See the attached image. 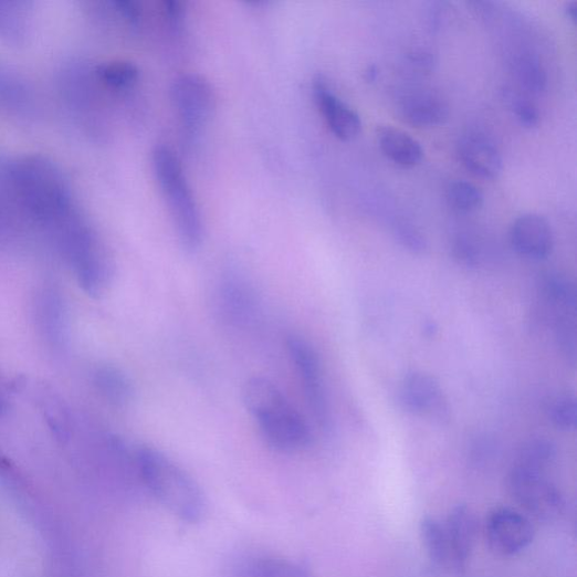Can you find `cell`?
<instances>
[{"label":"cell","instance_id":"5bb4252c","mask_svg":"<svg viewBox=\"0 0 577 577\" xmlns=\"http://www.w3.org/2000/svg\"><path fill=\"white\" fill-rule=\"evenodd\" d=\"M218 303L223 317L234 325H245L256 313V297L248 281L230 276L222 281Z\"/></svg>","mask_w":577,"mask_h":577},{"label":"cell","instance_id":"836d02e7","mask_svg":"<svg viewBox=\"0 0 577 577\" xmlns=\"http://www.w3.org/2000/svg\"><path fill=\"white\" fill-rule=\"evenodd\" d=\"M438 332V326L434 322L428 321L424 323V334L428 337H434Z\"/></svg>","mask_w":577,"mask_h":577},{"label":"cell","instance_id":"7a4b0ae2","mask_svg":"<svg viewBox=\"0 0 577 577\" xmlns=\"http://www.w3.org/2000/svg\"><path fill=\"white\" fill-rule=\"evenodd\" d=\"M139 475L149 493L180 521L195 525L206 514V499L197 482L162 452L143 447L137 451Z\"/></svg>","mask_w":577,"mask_h":577},{"label":"cell","instance_id":"8992f818","mask_svg":"<svg viewBox=\"0 0 577 577\" xmlns=\"http://www.w3.org/2000/svg\"><path fill=\"white\" fill-rule=\"evenodd\" d=\"M286 349L302 380L316 422L323 430H329L332 416L318 355L313 346L298 335L287 337Z\"/></svg>","mask_w":577,"mask_h":577},{"label":"cell","instance_id":"f1b7e54d","mask_svg":"<svg viewBox=\"0 0 577 577\" xmlns=\"http://www.w3.org/2000/svg\"><path fill=\"white\" fill-rule=\"evenodd\" d=\"M451 251L454 260L461 265L476 267L480 264L481 254L479 248L468 237H458L452 242Z\"/></svg>","mask_w":577,"mask_h":577},{"label":"cell","instance_id":"83f0119b","mask_svg":"<svg viewBox=\"0 0 577 577\" xmlns=\"http://www.w3.org/2000/svg\"><path fill=\"white\" fill-rule=\"evenodd\" d=\"M394 234L400 245L415 254H423L428 249L426 238L409 222H398L394 228Z\"/></svg>","mask_w":577,"mask_h":577},{"label":"cell","instance_id":"7402d4cb","mask_svg":"<svg viewBox=\"0 0 577 577\" xmlns=\"http://www.w3.org/2000/svg\"><path fill=\"white\" fill-rule=\"evenodd\" d=\"M555 457L556 445L550 440L534 438L524 444L514 465L545 472Z\"/></svg>","mask_w":577,"mask_h":577},{"label":"cell","instance_id":"277c9868","mask_svg":"<svg viewBox=\"0 0 577 577\" xmlns=\"http://www.w3.org/2000/svg\"><path fill=\"white\" fill-rule=\"evenodd\" d=\"M11 172L22 201L36 218L57 223L71 214L69 189L51 162L31 157Z\"/></svg>","mask_w":577,"mask_h":577},{"label":"cell","instance_id":"4316f807","mask_svg":"<svg viewBox=\"0 0 577 577\" xmlns=\"http://www.w3.org/2000/svg\"><path fill=\"white\" fill-rule=\"evenodd\" d=\"M556 342L562 355L571 365L576 364V327L570 316H560L556 321Z\"/></svg>","mask_w":577,"mask_h":577},{"label":"cell","instance_id":"9c48e42d","mask_svg":"<svg viewBox=\"0 0 577 577\" xmlns=\"http://www.w3.org/2000/svg\"><path fill=\"white\" fill-rule=\"evenodd\" d=\"M528 518L511 508L494 510L487 517L485 534L490 548L501 556H513L534 541Z\"/></svg>","mask_w":577,"mask_h":577},{"label":"cell","instance_id":"cb8c5ba5","mask_svg":"<svg viewBox=\"0 0 577 577\" xmlns=\"http://www.w3.org/2000/svg\"><path fill=\"white\" fill-rule=\"evenodd\" d=\"M547 416L552 424L558 430H574L577 423L576 398L569 394L553 397L548 402Z\"/></svg>","mask_w":577,"mask_h":577},{"label":"cell","instance_id":"30bf717a","mask_svg":"<svg viewBox=\"0 0 577 577\" xmlns=\"http://www.w3.org/2000/svg\"><path fill=\"white\" fill-rule=\"evenodd\" d=\"M313 93L329 130L336 138L352 141L360 135L363 123L359 114L335 94L323 76L315 78Z\"/></svg>","mask_w":577,"mask_h":577},{"label":"cell","instance_id":"52a82bcc","mask_svg":"<svg viewBox=\"0 0 577 577\" xmlns=\"http://www.w3.org/2000/svg\"><path fill=\"white\" fill-rule=\"evenodd\" d=\"M507 486L513 500L536 517L550 521L562 512L563 496L545 472L514 465Z\"/></svg>","mask_w":577,"mask_h":577},{"label":"cell","instance_id":"f546056e","mask_svg":"<svg viewBox=\"0 0 577 577\" xmlns=\"http://www.w3.org/2000/svg\"><path fill=\"white\" fill-rule=\"evenodd\" d=\"M164 17L170 29L179 32L185 25V10L179 2H165Z\"/></svg>","mask_w":577,"mask_h":577},{"label":"cell","instance_id":"ac0fdd59","mask_svg":"<svg viewBox=\"0 0 577 577\" xmlns=\"http://www.w3.org/2000/svg\"><path fill=\"white\" fill-rule=\"evenodd\" d=\"M539 288L543 297L563 312L574 313L576 310V287L565 275L547 272L542 275Z\"/></svg>","mask_w":577,"mask_h":577},{"label":"cell","instance_id":"d4e9b609","mask_svg":"<svg viewBox=\"0 0 577 577\" xmlns=\"http://www.w3.org/2000/svg\"><path fill=\"white\" fill-rule=\"evenodd\" d=\"M97 74L103 83L118 91L132 88L139 80L137 66L127 62L103 65L98 69Z\"/></svg>","mask_w":577,"mask_h":577},{"label":"cell","instance_id":"8fae6325","mask_svg":"<svg viewBox=\"0 0 577 577\" xmlns=\"http://www.w3.org/2000/svg\"><path fill=\"white\" fill-rule=\"evenodd\" d=\"M510 241L518 254L531 260H546L554 250V234L549 222L535 213L521 216L513 222Z\"/></svg>","mask_w":577,"mask_h":577},{"label":"cell","instance_id":"603a6c76","mask_svg":"<svg viewBox=\"0 0 577 577\" xmlns=\"http://www.w3.org/2000/svg\"><path fill=\"white\" fill-rule=\"evenodd\" d=\"M449 207L459 214H471L484 204V195L480 188L468 181L452 182L447 191Z\"/></svg>","mask_w":577,"mask_h":577},{"label":"cell","instance_id":"d6986e66","mask_svg":"<svg viewBox=\"0 0 577 577\" xmlns=\"http://www.w3.org/2000/svg\"><path fill=\"white\" fill-rule=\"evenodd\" d=\"M512 70L518 83L534 94H541L547 87V74L539 57L522 51L513 55Z\"/></svg>","mask_w":577,"mask_h":577},{"label":"cell","instance_id":"e0dca14e","mask_svg":"<svg viewBox=\"0 0 577 577\" xmlns=\"http://www.w3.org/2000/svg\"><path fill=\"white\" fill-rule=\"evenodd\" d=\"M381 151L395 164L413 167L421 162L424 151L421 144L409 134L391 127L378 130Z\"/></svg>","mask_w":577,"mask_h":577},{"label":"cell","instance_id":"2e32d148","mask_svg":"<svg viewBox=\"0 0 577 577\" xmlns=\"http://www.w3.org/2000/svg\"><path fill=\"white\" fill-rule=\"evenodd\" d=\"M228 577H311L300 565L270 555H249L229 567Z\"/></svg>","mask_w":577,"mask_h":577},{"label":"cell","instance_id":"5b68a950","mask_svg":"<svg viewBox=\"0 0 577 577\" xmlns=\"http://www.w3.org/2000/svg\"><path fill=\"white\" fill-rule=\"evenodd\" d=\"M172 106L177 109L185 137L196 141L212 118L216 95L211 84L200 75H183L170 88Z\"/></svg>","mask_w":577,"mask_h":577},{"label":"cell","instance_id":"484cf974","mask_svg":"<svg viewBox=\"0 0 577 577\" xmlns=\"http://www.w3.org/2000/svg\"><path fill=\"white\" fill-rule=\"evenodd\" d=\"M507 105L514 117L526 128H535L539 124V111L537 106L525 95L507 91L505 94Z\"/></svg>","mask_w":577,"mask_h":577},{"label":"cell","instance_id":"44dd1931","mask_svg":"<svg viewBox=\"0 0 577 577\" xmlns=\"http://www.w3.org/2000/svg\"><path fill=\"white\" fill-rule=\"evenodd\" d=\"M420 532L424 548L431 560L440 566L452 565L444 525L433 517H426L421 523Z\"/></svg>","mask_w":577,"mask_h":577},{"label":"cell","instance_id":"e575fe53","mask_svg":"<svg viewBox=\"0 0 577 577\" xmlns=\"http://www.w3.org/2000/svg\"><path fill=\"white\" fill-rule=\"evenodd\" d=\"M378 73H379V71H378L377 66H375V65L369 66L365 74L366 81L369 83L375 82L378 77Z\"/></svg>","mask_w":577,"mask_h":577},{"label":"cell","instance_id":"7c38bea8","mask_svg":"<svg viewBox=\"0 0 577 577\" xmlns=\"http://www.w3.org/2000/svg\"><path fill=\"white\" fill-rule=\"evenodd\" d=\"M461 162L474 176L494 180L503 169V158L495 143L480 133H469L461 137L457 145Z\"/></svg>","mask_w":577,"mask_h":577},{"label":"cell","instance_id":"ba28073f","mask_svg":"<svg viewBox=\"0 0 577 577\" xmlns=\"http://www.w3.org/2000/svg\"><path fill=\"white\" fill-rule=\"evenodd\" d=\"M399 400L407 411L444 426L450 421L451 409L439 381L423 371H412L403 377L399 387Z\"/></svg>","mask_w":577,"mask_h":577},{"label":"cell","instance_id":"4fadbf2b","mask_svg":"<svg viewBox=\"0 0 577 577\" xmlns=\"http://www.w3.org/2000/svg\"><path fill=\"white\" fill-rule=\"evenodd\" d=\"M451 552L452 565L463 567L475 546L478 535V518L466 505L454 507L444 524Z\"/></svg>","mask_w":577,"mask_h":577},{"label":"cell","instance_id":"d590c367","mask_svg":"<svg viewBox=\"0 0 577 577\" xmlns=\"http://www.w3.org/2000/svg\"><path fill=\"white\" fill-rule=\"evenodd\" d=\"M8 410H9L8 400H7L6 396L3 395V392L0 391V417H3L4 415H7Z\"/></svg>","mask_w":577,"mask_h":577},{"label":"cell","instance_id":"1f68e13d","mask_svg":"<svg viewBox=\"0 0 577 577\" xmlns=\"http://www.w3.org/2000/svg\"><path fill=\"white\" fill-rule=\"evenodd\" d=\"M444 9L440 3L433 4L430 9L428 23L432 31H438L444 21Z\"/></svg>","mask_w":577,"mask_h":577},{"label":"cell","instance_id":"3957f363","mask_svg":"<svg viewBox=\"0 0 577 577\" xmlns=\"http://www.w3.org/2000/svg\"><path fill=\"white\" fill-rule=\"evenodd\" d=\"M151 160L155 179L179 239L187 251L196 252L203 242V222L182 164L176 153L166 146H157Z\"/></svg>","mask_w":577,"mask_h":577},{"label":"cell","instance_id":"9a60e30c","mask_svg":"<svg viewBox=\"0 0 577 577\" xmlns=\"http://www.w3.org/2000/svg\"><path fill=\"white\" fill-rule=\"evenodd\" d=\"M399 114L413 127H436L448 119L449 105L438 93L416 91L400 101Z\"/></svg>","mask_w":577,"mask_h":577},{"label":"cell","instance_id":"4dcf8cb0","mask_svg":"<svg viewBox=\"0 0 577 577\" xmlns=\"http://www.w3.org/2000/svg\"><path fill=\"white\" fill-rule=\"evenodd\" d=\"M410 61L421 70H431L436 63L434 55L427 50H417L410 54Z\"/></svg>","mask_w":577,"mask_h":577},{"label":"cell","instance_id":"ffe728a7","mask_svg":"<svg viewBox=\"0 0 577 577\" xmlns=\"http://www.w3.org/2000/svg\"><path fill=\"white\" fill-rule=\"evenodd\" d=\"M95 381L104 397L115 406H128L134 398L135 391L130 379L117 368H99Z\"/></svg>","mask_w":577,"mask_h":577},{"label":"cell","instance_id":"d6a6232c","mask_svg":"<svg viewBox=\"0 0 577 577\" xmlns=\"http://www.w3.org/2000/svg\"><path fill=\"white\" fill-rule=\"evenodd\" d=\"M565 11H566L567 18L573 23H576L577 22V3L576 2H571V3L567 4Z\"/></svg>","mask_w":577,"mask_h":577},{"label":"cell","instance_id":"6da1fadb","mask_svg":"<svg viewBox=\"0 0 577 577\" xmlns=\"http://www.w3.org/2000/svg\"><path fill=\"white\" fill-rule=\"evenodd\" d=\"M243 400L270 447L294 452L310 444L312 434L307 423L272 381L263 377L249 379L243 387Z\"/></svg>","mask_w":577,"mask_h":577}]
</instances>
